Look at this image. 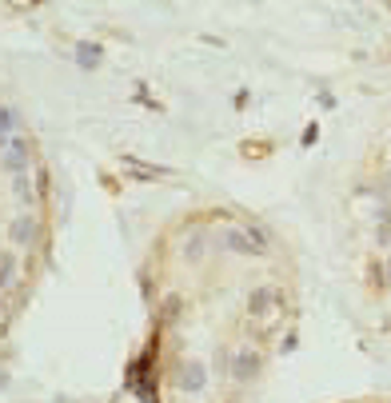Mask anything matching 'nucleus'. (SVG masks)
Segmentation results:
<instances>
[{
    "mask_svg": "<svg viewBox=\"0 0 391 403\" xmlns=\"http://www.w3.org/2000/svg\"><path fill=\"white\" fill-rule=\"evenodd\" d=\"M380 240H383V244L391 240V220H387V224H383V228H380Z\"/></svg>",
    "mask_w": 391,
    "mask_h": 403,
    "instance_id": "9b49d317",
    "label": "nucleus"
},
{
    "mask_svg": "<svg viewBox=\"0 0 391 403\" xmlns=\"http://www.w3.org/2000/svg\"><path fill=\"white\" fill-rule=\"evenodd\" d=\"M204 383H208L204 363H184V367H180V387H184V392H200Z\"/></svg>",
    "mask_w": 391,
    "mask_h": 403,
    "instance_id": "7ed1b4c3",
    "label": "nucleus"
},
{
    "mask_svg": "<svg viewBox=\"0 0 391 403\" xmlns=\"http://www.w3.org/2000/svg\"><path fill=\"white\" fill-rule=\"evenodd\" d=\"M271 308H276V292H271V288H256L251 300H248V312L251 315H268Z\"/></svg>",
    "mask_w": 391,
    "mask_h": 403,
    "instance_id": "20e7f679",
    "label": "nucleus"
},
{
    "mask_svg": "<svg viewBox=\"0 0 391 403\" xmlns=\"http://www.w3.org/2000/svg\"><path fill=\"white\" fill-rule=\"evenodd\" d=\"M100 56H104L100 44H92V41L76 44V64H80V68H96V64H100Z\"/></svg>",
    "mask_w": 391,
    "mask_h": 403,
    "instance_id": "39448f33",
    "label": "nucleus"
},
{
    "mask_svg": "<svg viewBox=\"0 0 391 403\" xmlns=\"http://www.w3.org/2000/svg\"><path fill=\"white\" fill-rule=\"evenodd\" d=\"M231 375H236V380H256V375H260V355L256 352H236Z\"/></svg>",
    "mask_w": 391,
    "mask_h": 403,
    "instance_id": "f257e3e1",
    "label": "nucleus"
},
{
    "mask_svg": "<svg viewBox=\"0 0 391 403\" xmlns=\"http://www.w3.org/2000/svg\"><path fill=\"white\" fill-rule=\"evenodd\" d=\"M9 236H12L16 244H28L32 236H36V220H32V216H21V220L9 228Z\"/></svg>",
    "mask_w": 391,
    "mask_h": 403,
    "instance_id": "0eeeda50",
    "label": "nucleus"
},
{
    "mask_svg": "<svg viewBox=\"0 0 391 403\" xmlns=\"http://www.w3.org/2000/svg\"><path fill=\"white\" fill-rule=\"evenodd\" d=\"M4 164H9V172H21L24 164H28V144H24V140H9V156H4Z\"/></svg>",
    "mask_w": 391,
    "mask_h": 403,
    "instance_id": "423d86ee",
    "label": "nucleus"
},
{
    "mask_svg": "<svg viewBox=\"0 0 391 403\" xmlns=\"http://www.w3.org/2000/svg\"><path fill=\"white\" fill-rule=\"evenodd\" d=\"M128 168L136 172V176H160V168H148V164H136V160H128Z\"/></svg>",
    "mask_w": 391,
    "mask_h": 403,
    "instance_id": "9d476101",
    "label": "nucleus"
},
{
    "mask_svg": "<svg viewBox=\"0 0 391 403\" xmlns=\"http://www.w3.org/2000/svg\"><path fill=\"white\" fill-rule=\"evenodd\" d=\"M387 280H391V260H387Z\"/></svg>",
    "mask_w": 391,
    "mask_h": 403,
    "instance_id": "f8f14e48",
    "label": "nucleus"
},
{
    "mask_svg": "<svg viewBox=\"0 0 391 403\" xmlns=\"http://www.w3.org/2000/svg\"><path fill=\"white\" fill-rule=\"evenodd\" d=\"M12 276H16V260H12L9 252H0V292L12 283Z\"/></svg>",
    "mask_w": 391,
    "mask_h": 403,
    "instance_id": "6e6552de",
    "label": "nucleus"
},
{
    "mask_svg": "<svg viewBox=\"0 0 391 403\" xmlns=\"http://www.w3.org/2000/svg\"><path fill=\"white\" fill-rule=\"evenodd\" d=\"M12 124H16V116H12L9 108H0V144L9 140V132H12Z\"/></svg>",
    "mask_w": 391,
    "mask_h": 403,
    "instance_id": "1a4fd4ad",
    "label": "nucleus"
},
{
    "mask_svg": "<svg viewBox=\"0 0 391 403\" xmlns=\"http://www.w3.org/2000/svg\"><path fill=\"white\" fill-rule=\"evenodd\" d=\"M224 248H231V252H244V256H260V252H264L251 232H224Z\"/></svg>",
    "mask_w": 391,
    "mask_h": 403,
    "instance_id": "f03ea898",
    "label": "nucleus"
}]
</instances>
